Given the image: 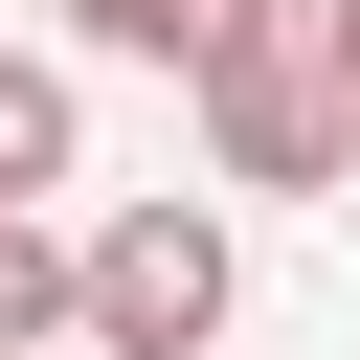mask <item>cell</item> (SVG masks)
Segmentation results:
<instances>
[{
  "label": "cell",
  "instance_id": "6da1fadb",
  "mask_svg": "<svg viewBox=\"0 0 360 360\" xmlns=\"http://www.w3.org/2000/svg\"><path fill=\"white\" fill-rule=\"evenodd\" d=\"M202 135H225V180H360V90H338V0H248L225 45H202Z\"/></svg>",
  "mask_w": 360,
  "mask_h": 360
},
{
  "label": "cell",
  "instance_id": "7a4b0ae2",
  "mask_svg": "<svg viewBox=\"0 0 360 360\" xmlns=\"http://www.w3.org/2000/svg\"><path fill=\"white\" fill-rule=\"evenodd\" d=\"M90 338L112 360H202L225 338V225L202 202H112L90 225Z\"/></svg>",
  "mask_w": 360,
  "mask_h": 360
},
{
  "label": "cell",
  "instance_id": "3957f363",
  "mask_svg": "<svg viewBox=\"0 0 360 360\" xmlns=\"http://www.w3.org/2000/svg\"><path fill=\"white\" fill-rule=\"evenodd\" d=\"M90 315V248H45V202H0V360Z\"/></svg>",
  "mask_w": 360,
  "mask_h": 360
},
{
  "label": "cell",
  "instance_id": "277c9868",
  "mask_svg": "<svg viewBox=\"0 0 360 360\" xmlns=\"http://www.w3.org/2000/svg\"><path fill=\"white\" fill-rule=\"evenodd\" d=\"M248 0H68V45H112V68H202Z\"/></svg>",
  "mask_w": 360,
  "mask_h": 360
},
{
  "label": "cell",
  "instance_id": "5b68a950",
  "mask_svg": "<svg viewBox=\"0 0 360 360\" xmlns=\"http://www.w3.org/2000/svg\"><path fill=\"white\" fill-rule=\"evenodd\" d=\"M45 180H68V68L0 45V202H45Z\"/></svg>",
  "mask_w": 360,
  "mask_h": 360
},
{
  "label": "cell",
  "instance_id": "8992f818",
  "mask_svg": "<svg viewBox=\"0 0 360 360\" xmlns=\"http://www.w3.org/2000/svg\"><path fill=\"white\" fill-rule=\"evenodd\" d=\"M338 90H360V0H338Z\"/></svg>",
  "mask_w": 360,
  "mask_h": 360
}]
</instances>
